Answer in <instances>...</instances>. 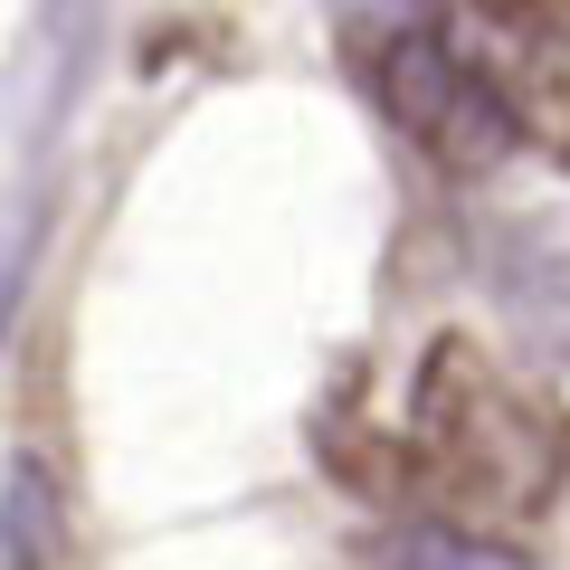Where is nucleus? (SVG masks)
I'll list each match as a JSON object with an SVG mask.
<instances>
[{
    "label": "nucleus",
    "mask_w": 570,
    "mask_h": 570,
    "mask_svg": "<svg viewBox=\"0 0 570 570\" xmlns=\"http://www.w3.org/2000/svg\"><path fill=\"white\" fill-rule=\"evenodd\" d=\"M504 314L523 324V343H542L551 362H570V257H523L504 276Z\"/></svg>",
    "instance_id": "4"
},
{
    "label": "nucleus",
    "mask_w": 570,
    "mask_h": 570,
    "mask_svg": "<svg viewBox=\"0 0 570 570\" xmlns=\"http://www.w3.org/2000/svg\"><path fill=\"white\" fill-rule=\"evenodd\" d=\"M67 485L39 448L0 456V570H67Z\"/></svg>",
    "instance_id": "3"
},
{
    "label": "nucleus",
    "mask_w": 570,
    "mask_h": 570,
    "mask_svg": "<svg viewBox=\"0 0 570 570\" xmlns=\"http://www.w3.org/2000/svg\"><path fill=\"white\" fill-rule=\"evenodd\" d=\"M371 561H381V570H532V561H513V551L475 542V532H448V523H400V532H381Z\"/></svg>",
    "instance_id": "5"
},
{
    "label": "nucleus",
    "mask_w": 570,
    "mask_h": 570,
    "mask_svg": "<svg viewBox=\"0 0 570 570\" xmlns=\"http://www.w3.org/2000/svg\"><path fill=\"white\" fill-rule=\"evenodd\" d=\"M343 29H352V58H362L371 105H381V115L400 124L448 181H485L494 163H513V142H523V134H513L504 96H494L485 67L428 20V10L390 0L381 20H343Z\"/></svg>",
    "instance_id": "2"
},
{
    "label": "nucleus",
    "mask_w": 570,
    "mask_h": 570,
    "mask_svg": "<svg viewBox=\"0 0 570 570\" xmlns=\"http://www.w3.org/2000/svg\"><path fill=\"white\" fill-rule=\"evenodd\" d=\"M409 456H419V485L466 494L485 513H542L551 494V438L466 333H438L409 381Z\"/></svg>",
    "instance_id": "1"
}]
</instances>
